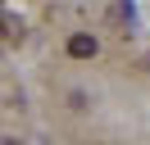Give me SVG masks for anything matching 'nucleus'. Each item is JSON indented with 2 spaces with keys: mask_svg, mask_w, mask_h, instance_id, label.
Masks as SVG:
<instances>
[{
  "mask_svg": "<svg viewBox=\"0 0 150 145\" xmlns=\"http://www.w3.org/2000/svg\"><path fill=\"white\" fill-rule=\"evenodd\" d=\"M96 36H86V32H77V36H68V54L73 59H96Z\"/></svg>",
  "mask_w": 150,
  "mask_h": 145,
  "instance_id": "f257e3e1",
  "label": "nucleus"
},
{
  "mask_svg": "<svg viewBox=\"0 0 150 145\" xmlns=\"http://www.w3.org/2000/svg\"><path fill=\"white\" fill-rule=\"evenodd\" d=\"M0 36H5V41H23V23L14 14H0Z\"/></svg>",
  "mask_w": 150,
  "mask_h": 145,
  "instance_id": "f03ea898",
  "label": "nucleus"
}]
</instances>
